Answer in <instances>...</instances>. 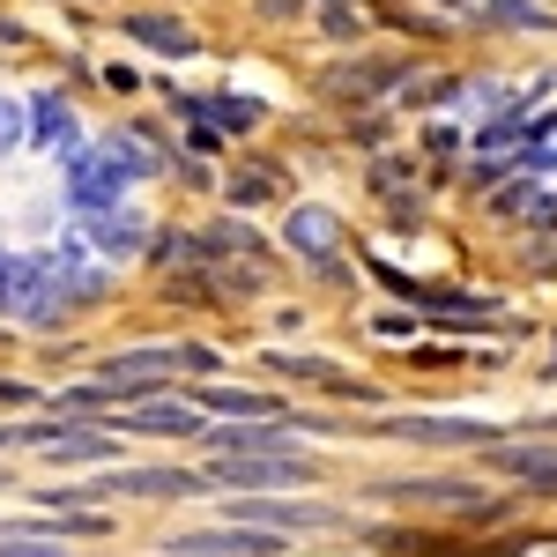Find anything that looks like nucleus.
Masks as SVG:
<instances>
[{"label": "nucleus", "mask_w": 557, "mask_h": 557, "mask_svg": "<svg viewBox=\"0 0 557 557\" xmlns=\"http://www.w3.org/2000/svg\"><path fill=\"white\" fill-rule=\"evenodd\" d=\"M283 238H290V253H305V260H327L335 246H343V215H335V209H290Z\"/></svg>", "instance_id": "f8f14e48"}, {"label": "nucleus", "mask_w": 557, "mask_h": 557, "mask_svg": "<svg viewBox=\"0 0 557 557\" xmlns=\"http://www.w3.org/2000/svg\"><path fill=\"white\" fill-rule=\"evenodd\" d=\"M438 8H475V0H438Z\"/></svg>", "instance_id": "a878e982"}, {"label": "nucleus", "mask_w": 557, "mask_h": 557, "mask_svg": "<svg viewBox=\"0 0 557 557\" xmlns=\"http://www.w3.org/2000/svg\"><path fill=\"white\" fill-rule=\"evenodd\" d=\"M201 409H209V417H275V401H268V394H246V386H209Z\"/></svg>", "instance_id": "f3484780"}, {"label": "nucleus", "mask_w": 557, "mask_h": 557, "mask_svg": "<svg viewBox=\"0 0 557 557\" xmlns=\"http://www.w3.org/2000/svg\"><path fill=\"white\" fill-rule=\"evenodd\" d=\"M164 550H178V557H283V535L253 528V520H223L209 535H172Z\"/></svg>", "instance_id": "39448f33"}, {"label": "nucleus", "mask_w": 557, "mask_h": 557, "mask_svg": "<svg viewBox=\"0 0 557 557\" xmlns=\"http://www.w3.org/2000/svg\"><path fill=\"white\" fill-rule=\"evenodd\" d=\"M209 483H231V491H290V483H312V461L298 446L283 454H209Z\"/></svg>", "instance_id": "f257e3e1"}, {"label": "nucleus", "mask_w": 557, "mask_h": 557, "mask_svg": "<svg viewBox=\"0 0 557 557\" xmlns=\"http://www.w3.org/2000/svg\"><path fill=\"white\" fill-rule=\"evenodd\" d=\"M120 431H134V438H201L209 431V409L201 401H164V394H141V401H127L120 417H112Z\"/></svg>", "instance_id": "7ed1b4c3"}, {"label": "nucleus", "mask_w": 557, "mask_h": 557, "mask_svg": "<svg viewBox=\"0 0 557 557\" xmlns=\"http://www.w3.org/2000/svg\"><path fill=\"white\" fill-rule=\"evenodd\" d=\"M104 149H112V157H120V172H127V178H157V149H141V141H134V134H112V141H104Z\"/></svg>", "instance_id": "412c9836"}, {"label": "nucleus", "mask_w": 557, "mask_h": 557, "mask_svg": "<svg viewBox=\"0 0 557 557\" xmlns=\"http://www.w3.org/2000/svg\"><path fill=\"white\" fill-rule=\"evenodd\" d=\"M149 260H157V268H194V260H209V253H201V238H186V231H164Z\"/></svg>", "instance_id": "4be33fe9"}, {"label": "nucleus", "mask_w": 557, "mask_h": 557, "mask_svg": "<svg viewBox=\"0 0 557 557\" xmlns=\"http://www.w3.org/2000/svg\"><path fill=\"white\" fill-rule=\"evenodd\" d=\"M491 469L528 483V491H557V446H506V438H491Z\"/></svg>", "instance_id": "9d476101"}, {"label": "nucleus", "mask_w": 557, "mask_h": 557, "mask_svg": "<svg viewBox=\"0 0 557 557\" xmlns=\"http://www.w3.org/2000/svg\"><path fill=\"white\" fill-rule=\"evenodd\" d=\"M209 491V475L194 469H112L89 483V498L104 506V498H201Z\"/></svg>", "instance_id": "20e7f679"}, {"label": "nucleus", "mask_w": 557, "mask_h": 557, "mask_svg": "<svg viewBox=\"0 0 557 557\" xmlns=\"http://www.w3.org/2000/svg\"><path fill=\"white\" fill-rule=\"evenodd\" d=\"M127 23V38L134 45H149V52H164V60H194L201 52V38L178 23V15H157V8H141V15H120Z\"/></svg>", "instance_id": "9b49d317"}, {"label": "nucleus", "mask_w": 557, "mask_h": 557, "mask_svg": "<svg viewBox=\"0 0 557 557\" xmlns=\"http://www.w3.org/2000/svg\"><path fill=\"white\" fill-rule=\"evenodd\" d=\"M52 469H89V461H112L120 454V424H75V417H60V431L38 446Z\"/></svg>", "instance_id": "6e6552de"}, {"label": "nucleus", "mask_w": 557, "mask_h": 557, "mask_svg": "<svg viewBox=\"0 0 557 557\" xmlns=\"http://www.w3.org/2000/svg\"><path fill=\"white\" fill-rule=\"evenodd\" d=\"M75 104H67V97H52V89H45V97H30V141H38V149H52V157H67V149H75Z\"/></svg>", "instance_id": "ddd939ff"}, {"label": "nucleus", "mask_w": 557, "mask_h": 557, "mask_svg": "<svg viewBox=\"0 0 557 557\" xmlns=\"http://www.w3.org/2000/svg\"><path fill=\"white\" fill-rule=\"evenodd\" d=\"M201 446L209 454H283V446H298V424H283V417H223V424L201 431Z\"/></svg>", "instance_id": "0eeeda50"}, {"label": "nucleus", "mask_w": 557, "mask_h": 557, "mask_svg": "<svg viewBox=\"0 0 557 557\" xmlns=\"http://www.w3.org/2000/svg\"><path fill=\"white\" fill-rule=\"evenodd\" d=\"M223 520H253V528H275V535H320V528H349V513L335 506H312V498H268V491H246L231 498Z\"/></svg>", "instance_id": "f03ea898"}, {"label": "nucleus", "mask_w": 557, "mask_h": 557, "mask_svg": "<svg viewBox=\"0 0 557 557\" xmlns=\"http://www.w3.org/2000/svg\"><path fill=\"white\" fill-rule=\"evenodd\" d=\"M0 491H8V475H0Z\"/></svg>", "instance_id": "cd10ccee"}, {"label": "nucleus", "mask_w": 557, "mask_h": 557, "mask_svg": "<svg viewBox=\"0 0 557 557\" xmlns=\"http://www.w3.org/2000/svg\"><path fill=\"white\" fill-rule=\"evenodd\" d=\"M320 23H327L335 38H364V15H357L349 0H327V8H320Z\"/></svg>", "instance_id": "5701e85b"}, {"label": "nucleus", "mask_w": 557, "mask_h": 557, "mask_svg": "<svg viewBox=\"0 0 557 557\" xmlns=\"http://www.w3.org/2000/svg\"><path fill=\"white\" fill-rule=\"evenodd\" d=\"M543 380H557V357H550V364H543Z\"/></svg>", "instance_id": "bb28decb"}, {"label": "nucleus", "mask_w": 557, "mask_h": 557, "mask_svg": "<svg viewBox=\"0 0 557 557\" xmlns=\"http://www.w3.org/2000/svg\"><path fill=\"white\" fill-rule=\"evenodd\" d=\"M268 372L305 380V386H327V380H335V364H327V357H290V349H275V357H268Z\"/></svg>", "instance_id": "a211bd4d"}, {"label": "nucleus", "mask_w": 557, "mask_h": 557, "mask_svg": "<svg viewBox=\"0 0 557 557\" xmlns=\"http://www.w3.org/2000/svg\"><path fill=\"white\" fill-rule=\"evenodd\" d=\"M201 253L209 260H260L268 246H260L246 223H209V231H201Z\"/></svg>", "instance_id": "dca6fc26"}, {"label": "nucleus", "mask_w": 557, "mask_h": 557, "mask_svg": "<svg viewBox=\"0 0 557 557\" xmlns=\"http://www.w3.org/2000/svg\"><path fill=\"white\" fill-rule=\"evenodd\" d=\"M178 372H215V349L209 343H178Z\"/></svg>", "instance_id": "393cba45"}, {"label": "nucleus", "mask_w": 557, "mask_h": 557, "mask_svg": "<svg viewBox=\"0 0 557 557\" xmlns=\"http://www.w3.org/2000/svg\"><path fill=\"white\" fill-rule=\"evenodd\" d=\"M543 431H557V424H543Z\"/></svg>", "instance_id": "c85d7f7f"}, {"label": "nucleus", "mask_w": 557, "mask_h": 557, "mask_svg": "<svg viewBox=\"0 0 557 557\" xmlns=\"http://www.w3.org/2000/svg\"><path fill=\"white\" fill-rule=\"evenodd\" d=\"M394 75H401L394 60H349V67L327 75V89H335V97H372V89H386Z\"/></svg>", "instance_id": "2eb2a0df"}, {"label": "nucleus", "mask_w": 557, "mask_h": 557, "mask_svg": "<svg viewBox=\"0 0 557 557\" xmlns=\"http://www.w3.org/2000/svg\"><path fill=\"white\" fill-rule=\"evenodd\" d=\"M83 231H89V246H97L104 260H127V253L149 246V223H141L134 209H120V201H112V209H83Z\"/></svg>", "instance_id": "1a4fd4ad"}, {"label": "nucleus", "mask_w": 557, "mask_h": 557, "mask_svg": "<svg viewBox=\"0 0 557 557\" xmlns=\"http://www.w3.org/2000/svg\"><path fill=\"white\" fill-rule=\"evenodd\" d=\"M491 23H506V30H550L557 15H543L535 0H491Z\"/></svg>", "instance_id": "6ab92c4d"}, {"label": "nucleus", "mask_w": 557, "mask_h": 557, "mask_svg": "<svg viewBox=\"0 0 557 557\" xmlns=\"http://www.w3.org/2000/svg\"><path fill=\"white\" fill-rule=\"evenodd\" d=\"M372 438H409V446H491L498 424H483V417H394V424H372Z\"/></svg>", "instance_id": "423d86ee"}, {"label": "nucleus", "mask_w": 557, "mask_h": 557, "mask_svg": "<svg viewBox=\"0 0 557 557\" xmlns=\"http://www.w3.org/2000/svg\"><path fill=\"white\" fill-rule=\"evenodd\" d=\"M283 194V172L275 164H238V172L223 178V201L231 209H260V201H275Z\"/></svg>", "instance_id": "4468645a"}, {"label": "nucleus", "mask_w": 557, "mask_h": 557, "mask_svg": "<svg viewBox=\"0 0 557 557\" xmlns=\"http://www.w3.org/2000/svg\"><path fill=\"white\" fill-rule=\"evenodd\" d=\"M15 290H23V253H0V312H15Z\"/></svg>", "instance_id": "b1692460"}, {"label": "nucleus", "mask_w": 557, "mask_h": 557, "mask_svg": "<svg viewBox=\"0 0 557 557\" xmlns=\"http://www.w3.org/2000/svg\"><path fill=\"white\" fill-rule=\"evenodd\" d=\"M209 104V120L223 134H238V127H260V104H246V97H201Z\"/></svg>", "instance_id": "aec40b11"}]
</instances>
